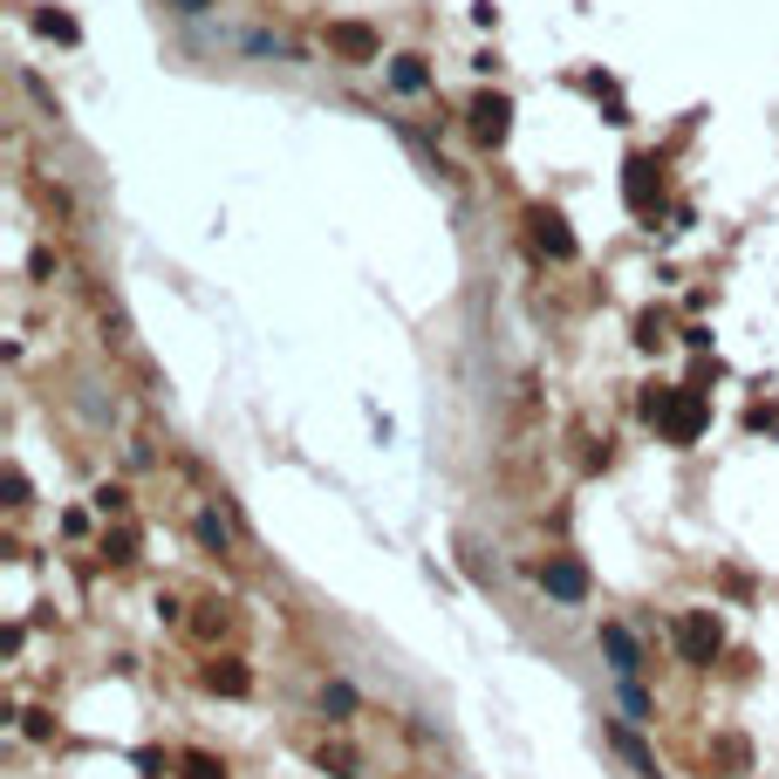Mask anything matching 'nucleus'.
I'll use <instances>...</instances> for the list:
<instances>
[{"label": "nucleus", "instance_id": "423d86ee", "mask_svg": "<svg viewBox=\"0 0 779 779\" xmlns=\"http://www.w3.org/2000/svg\"><path fill=\"white\" fill-rule=\"evenodd\" d=\"M527 226H534V247L548 253V260H575V232H567V219H561V213H548V205H540V213H534Z\"/></svg>", "mask_w": 779, "mask_h": 779}, {"label": "nucleus", "instance_id": "f8f14e48", "mask_svg": "<svg viewBox=\"0 0 779 779\" xmlns=\"http://www.w3.org/2000/svg\"><path fill=\"white\" fill-rule=\"evenodd\" d=\"M315 759H322V766H328L335 779H356V752H349V745H322Z\"/></svg>", "mask_w": 779, "mask_h": 779}, {"label": "nucleus", "instance_id": "4468645a", "mask_svg": "<svg viewBox=\"0 0 779 779\" xmlns=\"http://www.w3.org/2000/svg\"><path fill=\"white\" fill-rule=\"evenodd\" d=\"M35 28H41V35H56V41H75V21L56 14V8H41V14H35Z\"/></svg>", "mask_w": 779, "mask_h": 779}, {"label": "nucleus", "instance_id": "f03ea898", "mask_svg": "<svg viewBox=\"0 0 779 779\" xmlns=\"http://www.w3.org/2000/svg\"><path fill=\"white\" fill-rule=\"evenodd\" d=\"M622 199H630V213H643V219H649V213L663 205V165L636 151V158L622 165Z\"/></svg>", "mask_w": 779, "mask_h": 779}, {"label": "nucleus", "instance_id": "7ed1b4c3", "mask_svg": "<svg viewBox=\"0 0 779 779\" xmlns=\"http://www.w3.org/2000/svg\"><path fill=\"white\" fill-rule=\"evenodd\" d=\"M678 649H684V663H711L718 649H724L718 615H711V609H691V615L678 622Z\"/></svg>", "mask_w": 779, "mask_h": 779}, {"label": "nucleus", "instance_id": "ddd939ff", "mask_svg": "<svg viewBox=\"0 0 779 779\" xmlns=\"http://www.w3.org/2000/svg\"><path fill=\"white\" fill-rule=\"evenodd\" d=\"M389 83H397V89H424V62H418V56H397V69H389Z\"/></svg>", "mask_w": 779, "mask_h": 779}, {"label": "nucleus", "instance_id": "39448f33", "mask_svg": "<svg viewBox=\"0 0 779 779\" xmlns=\"http://www.w3.org/2000/svg\"><path fill=\"white\" fill-rule=\"evenodd\" d=\"M506 130H513V103L506 96H472V137L479 144H506Z\"/></svg>", "mask_w": 779, "mask_h": 779}, {"label": "nucleus", "instance_id": "9d476101", "mask_svg": "<svg viewBox=\"0 0 779 779\" xmlns=\"http://www.w3.org/2000/svg\"><path fill=\"white\" fill-rule=\"evenodd\" d=\"M192 630H199L205 643H213V636H226V630H232V609H226V602H199V615H192Z\"/></svg>", "mask_w": 779, "mask_h": 779}, {"label": "nucleus", "instance_id": "0eeeda50", "mask_svg": "<svg viewBox=\"0 0 779 779\" xmlns=\"http://www.w3.org/2000/svg\"><path fill=\"white\" fill-rule=\"evenodd\" d=\"M540 582H548V595H561V602H582V595H588V567L567 561V554H554L548 567H540Z\"/></svg>", "mask_w": 779, "mask_h": 779}, {"label": "nucleus", "instance_id": "9b49d317", "mask_svg": "<svg viewBox=\"0 0 779 779\" xmlns=\"http://www.w3.org/2000/svg\"><path fill=\"white\" fill-rule=\"evenodd\" d=\"M711 759H718L724 772H745V759H752V752H745V739H718V745H711Z\"/></svg>", "mask_w": 779, "mask_h": 779}, {"label": "nucleus", "instance_id": "1a4fd4ad", "mask_svg": "<svg viewBox=\"0 0 779 779\" xmlns=\"http://www.w3.org/2000/svg\"><path fill=\"white\" fill-rule=\"evenodd\" d=\"M602 649L615 657V670H622V678H636V636L622 630V622H602Z\"/></svg>", "mask_w": 779, "mask_h": 779}, {"label": "nucleus", "instance_id": "2eb2a0df", "mask_svg": "<svg viewBox=\"0 0 779 779\" xmlns=\"http://www.w3.org/2000/svg\"><path fill=\"white\" fill-rule=\"evenodd\" d=\"M178 779H226V766H219V759H205V752H192V759H185V772H178Z\"/></svg>", "mask_w": 779, "mask_h": 779}, {"label": "nucleus", "instance_id": "f3484780", "mask_svg": "<svg viewBox=\"0 0 779 779\" xmlns=\"http://www.w3.org/2000/svg\"><path fill=\"white\" fill-rule=\"evenodd\" d=\"M178 8H185V14H205V8H213V0H178Z\"/></svg>", "mask_w": 779, "mask_h": 779}, {"label": "nucleus", "instance_id": "dca6fc26", "mask_svg": "<svg viewBox=\"0 0 779 779\" xmlns=\"http://www.w3.org/2000/svg\"><path fill=\"white\" fill-rule=\"evenodd\" d=\"M103 554H110L117 567H123V561H137V548H130V534H110V540H103Z\"/></svg>", "mask_w": 779, "mask_h": 779}, {"label": "nucleus", "instance_id": "20e7f679", "mask_svg": "<svg viewBox=\"0 0 779 779\" xmlns=\"http://www.w3.org/2000/svg\"><path fill=\"white\" fill-rule=\"evenodd\" d=\"M328 56L335 62H376V28L370 21H328Z\"/></svg>", "mask_w": 779, "mask_h": 779}, {"label": "nucleus", "instance_id": "6e6552de", "mask_svg": "<svg viewBox=\"0 0 779 779\" xmlns=\"http://www.w3.org/2000/svg\"><path fill=\"white\" fill-rule=\"evenodd\" d=\"M199 678H205V691H219V697H247V691H253V670L232 663V657H213Z\"/></svg>", "mask_w": 779, "mask_h": 779}, {"label": "nucleus", "instance_id": "f257e3e1", "mask_svg": "<svg viewBox=\"0 0 779 779\" xmlns=\"http://www.w3.org/2000/svg\"><path fill=\"white\" fill-rule=\"evenodd\" d=\"M649 424H657L670 445H697V431H705V397H697L691 383H670V389H649L643 397Z\"/></svg>", "mask_w": 779, "mask_h": 779}]
</instances>
